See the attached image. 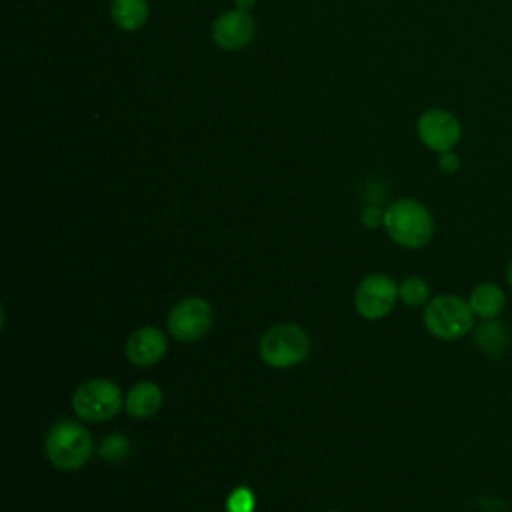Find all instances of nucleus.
I'll return each instance as SVG.
<instances>
[{
  "instance_id": "9",
  "label": "nucleus",
  "mask_w": 512,
  "mask_h": 512,
  "mask_svg": "<svg viewBox=\"0 0 512 512\" xmlns=\"http://www.w3.org/2000/svg\"><path fill=\"white\" fill-rule=\"evenodd\" d=\"M256 34L254 16L246 10H228L214 18L210 36L214 44L226 52H238L246 48Z\"/></svg>"
},
{
  "instance_id": "6",
  "label": "nucleus",
  "mask_w": 512,
  "mask_h": 512,
  "mask_svg": "<svg viewBox=\"0 0 512 512\" xmlns=\"http://www.w3.org/2000/svg\"><path fill=\"white\" fill-rule=\"evenodd\" d=\"M398 300V284L392 276L376 272L360 280L354 292V308L366 320H380L392 312Z\"/></svg>"
},
{
  "instance_id": "17",
  "label": "nucleus",
  "mask_w": 512,
  "mask_h": 512,
  "mask_svg": "<svg viewBox=\"0 0 512 512\" xmlns=\"http://www.w3.org/2000/svg\"><path fill=\"white\" fill-rule=\"evenodd\" d=\"M228 512H252L254 510V494L246 486H238L226 500Z\"/></svg>"
},
{
  "instance_id": "20",
  "label": "nucleus",
  "mask_w": 512,
  "mask_h": 512,
  "mask_svg": "<svg viewBox=\"0 0 512 512\" xmlns=\"http://www.w3.org/2000/svg\"><path fill=\"white\" fill-rule=\"evenodd\" d=\"M234 4H236V8H238V10H246V12H250V10L256 6V0H234Z\"/></svg>"
},
{
  "instance_id": "5",
  "label": "nucleus",
  "mask_w": 512,
  "mask_h": 512,
  "mask_svg": "<svg viewBox=\"0 0 512 512\" xmlns=\"http://www.w3.org/2000/svg\"><path fill=\"white\" fill-rule=\"evenodd\" d=\"M72 408L80 420L106 422L124 408V396L116 382L92 378L76 388Z\"/></svg>"
},
{
  "instance_id": "1",
  "label": "nucleus",
  "mask_w": 512,
  "mask_h": 512,
  "mask_svg": "<svg viewBox=\"0 0 512 512\" xmlns=\"http://www.w3.org/2000/svg\"><path fill=\"white\" fill-rule=\"evenodd\" d=\"M384 228L398 246L418 250L432 240L434 218L422 202L400 198L384 210Z\"/></svg>"
},
{
  "instance_id": "4",
  "label": "nucleus",
  "mask_w": 512,
  "mask_h": 512,
  "mask_svg": "<svg viewBox=\"0 0 512 512\" xmlns=\"http://www.w3.org/2000/svg\"><path fill=\"white\" fill-rule=\"evenodd\" d=\"M310 354L308 332L292 322L268 328L260 340V356L272 368H292Z\"/></svg>"
},
{
  "instance_id": "18",
  "label": "nucleus",
  "mask_w": 512,
  "mask_h": 512,
  "mask_svg": "<svg viewBox=\"0 0 512 512\" xmlns=\"http://www.w3.org/2000/svg\"><path fill=\"white\" fill-rule=\"evenodd\" d=\"M360 220L366 228H378L384 226V210L378 204H368L362 208Z\"/></svg>"
},
{
  "instance_id": "12",
  "label": "nucleus",
  "mask_w": 512,
  "mask_h": 512,
  "mask_svg": "<svg viewBox=\"0 0 512 512\" xmlns=\"http://www.w3.org/2000/svg\"><path fill=\"white\" fill-rule=\"evenodd\" d=\"M468 304L476 318L492 320L500 318L506 308V294L504 288L496 282H480L468 294Z\"/></svg>"
},
{
  "instance_id": "21",
  "label": "nucleus",
  "mask_w": 512,
  "mask_h": 512,
  "mask_svg": "<svg viewBox=\"0 0 512 512\" xmlns=\"http://www.w3.org/2000/svg\"><path fill=\"white\" fill-rule=\"evenodd\" d=\"M504 276H506V282H508V286L512 288V258H510V260H508V264H506Z\"/></svg>"
},
{
  "instance_id": "10",
  "label": "nucleus",
  "mask_w": 512,
  "mask_h": 512,
  "mask_svg": "<svg viewBox=\"0 0 512 512\" xmlns=\"http://www.w3.org/2000/svg\"><path fill=\"white\" fill-rule=\"evenodd\" d=\"M168 350L166 334L156 326H142L134 330L126 340V358L134 366H154L158 364Z\"/></svg>"
},
{
  "instance_id": "11",
  "label": "nucleus",
  "mask_w": 512,
  "mask_h": 512,
  "mask_svg": "<svg viewBox=\"0 0 512 512\" xmlns=\"http://www.w3.org/2000/svg\"><path fill=\"white\" fill-rule=\"evenodd\" d=\"M472 332L474 344L488 358H500L512 344V332L508 324L502 322L500 318L480 320V324H476Z\"/></svg>"
},
{
  "instance_id": "13",
  "label": "nucleus",
  "mask_w": 512,
  "mask_h": 512,
  "mask_svg": "<svg viewBox=\"0 0 512 512\" xmlns=\"http://www.w3.org/2000/svg\"><path fill=\"white\" fill-rule=\"evenodd\" d=\"M164 396L158 384L154 382H138L130 388L124 398V410L132 418H150L162 408Z\"/></svg>"
},
{
  "instance_id": "14",
  "label": "nucleus",
  "mask_w": 512,
  "mask_h": 512,
  "mask_svg": "<svg viewBox=\"0 0 512 512\" xmlns=\"http://www.w3.org/2000/svg\"><path fill=\"white\" fill-rule=\"evenodd\" d=\"M150 14L148 0H112L110 16L112 22L124 32L140 30Z\"/></svg>"
},
{
  "instance_id": "16",
  "label": "nucleus",
  "mask_w": 512,
  "mask_h": 512,
  "mask_svg": "<svg viewBox=\"0 0 512 512\" xmlns=\"http://www.w3.org/2000/svg\"><path fill=\"white\" fill-rule=\"evenodd\" d=\"M98 454L102 460L106 462H120L130 454V442L124 434H108L100 446H98Z\"/></svg>"
},
{
  "instance_id": "22",
  "label": "nucleus",
  "mask_w": 512,
  "mask_h": 512,
  "mask_svg": "<svg viewBox=\"0 0 512 512\" xmlns=\"http://www.w3.org/2000/svg\"><path fill=\"white\" fill-rule=\"evenodd\" d=\"M330 512H338V510H330Z\"/></svg>"
},
{
  "instance_id": "8",
  "label": "nucleus",
  "mask_w": 512,
  "mask_h": 512,
  "mask_svg": "<svg viewBox=\"0 0 512 512\" xmlns=\"http://www.w3.org/2000/svg\"><path fill=\"white\" fill-rule=\"evenodd\" d=\"M416 136L428 150L442 154L456 148L462 138V124L446 108H428L416 120Z\"/></svg>"
},
{
  "instance_id": "3",
  "label": "nucleus",
  "mask_w": 512,
  "mask_h": 512,
  "mask_svg": "<svg viewBox=\"0 0 512 512\" xmlns=\"http://www.w3.org/2000/svg\"><path fill=\"white\" fill-rule=\"evenodd\" d=\"M426 330L438 340H460L474 330V312L466 298L456 294H438L426 302L422 314Z\"/></svg>"
},
{
  "instance_id": "15",
  "label": "nucleus",
  "mask_w": 512,
  "mask_h": 512,
  "mask_svg": "<svg viewBox=\"0 0 512 512\" xmlns=\"http://www.w3.org/2000/svg\"><path fill=\"white\" fill-rule=\"evenodd\" d=\"M398 298L406 306H422L430 300V286L422 276H406L398 284Z\"/></svg>"
},
{
  "instance_id": "19",
  "label": "nucleus",
  "mask_w": 512,
  "mask_h": 512,
  "mask_svg": "<svg viewBox=\"0 0 512 512\" xmlns=\"http://www.w3.org/2000/svg\"><path fill=\"white\" fill-rule=\"evenodd\" d=\"M462 162H460V156L454 152V150H448V152H442L438 154V168L442 174H456L460 170Z\"/></svg>"
},
{
  "instance_id": "2",
  "label": "nucleus",
  "mask_w": 512,
  "mask_h": 512,
  "mask_svg": "<svg viewBox=\"0 0 512 512\" xmlns=\"http://www.w3.org/2000/svg\"><path fill=\"white\" fill-rule=\"evenodd\" d=\"M44 452L54 468L72 472L92 458L94 442L82 424L74 420H60L46 432Z\"/></svg>"
},
{
  "instance_id": "7",
  "label": "nucleus",
  "mask_w": 512,
  "mask_h": 512,
  "mask_svg": "<svg viewBox=\"0 0 512 512\" xmlns=\"http://www.w3.org/2000/svg\"><path fill=\"white\" fill-rule=\"evenodd\" d=\"M212 326V306L200 296L180 300L168 314V332L176 342L200 340Z\"/></svg>"
}]
</instances>
